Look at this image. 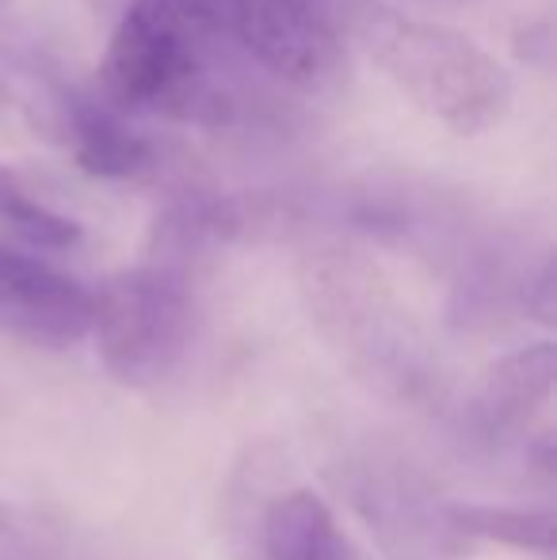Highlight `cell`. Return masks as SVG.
<instances>
[{"mask_svg":"<svg viewBox=\"0 0 557 560\" xmlns=\"http://www.w3.org/2000/svg\"><path fill=\"white\" fill-rule=\"evenodd\" d=\"M0 320L38 347H73L92 328V290L35 252L0 244Z\"/></svg>","mask_w":557,"mask_h":560,"instance_id":"52a82bcc","label":"cell"},{"mask_svg":"<svg viewBox=\"0 0 557 560\" xmlns=\"http://www.w3.org/2000/svg\"><path fill=\"white\" fill-rule=\"evenodd\" d=\"M12 530H15V526H12V511H8L4 503H0V538H8Z\"/></svg>","mask_w":557,"mask_h":560,"instance_id":"5bb4252c","label":"cell"},{"mask_svg":"<svg viewBox=\"0 0 557 560\" xmlns=\"http://www.w3.org/2000/svg\"><path fill=\"white\" fill-rule=\"evenodd\" d=\"M0 560H8V557H0Z\"/></svg>","mask_w":557,"mask_h":560,"instance_id":"9a60e30c","label":"cell"},{"mask_svg":"<svg viewBox=\"0 0 557 560\" xmlns=\"http://www.w3.org/2000/svg\"><path fill=\"white\" fill-rule=\"evenodd\" d=\"M446 523L459 538H481L497 546L554 560L557 518L550 508H492V503H446Z\"/></svg>","mask_w":557,"mask_h":560,"instance_id":"8fae6325","label":"cell"},{"mask_svg":"<svg viewBox=\"0 0 557 560\" xmlns=\"http://www.w3.org/2000/svg\"><path fill=\"white\" fill-rule=\"evenodd\" d=\"M302 287L321 336L379 393L409 405L439 400V362L371 259L325 248L302 267Z\"/></svg>","mask_w":557,"mask_h":560,"instance_id":"6da1fadb","label":"cell"},{"mask_svg":"<svg viewBox=\"0 0 557 560\" xmlns=\"http://www.w3.org/2000/svg\"><path fill=\"white\" fill-rule=\"evenodd\" d=\"M340 488L397 560H451L459 553V534L446 523V508H439L417 472L397 462L363 457L348 465Z\"/></svg>","mask_w":557,"mask_h":560,"instance_id":"8992f818","label":"cell"},{"mask_svg":"<svg viewBox=\"0 0 557 560\" xmlns=\"http://www.w3.org/2000/svg\"><path fill=\"white\" fill-rule=\"evenodd\" d=\"M192 12L279 84L317 92L336 81L344 46L325 0H187Z\"/></svg>","mask_w":557,"mask_h":560,"instance_id":"5b68a950","label":"cell"},{"mask_svg":"<svg viewBox=\"0 0 557 560\" xmlns=\"http://www.w3.org/2000/svg\"><path fill=\"white\" fill-rule=\"evenodd\" d=\"M256 560H367L310 488H290L260 511L253 530Z\"/></svg>","mask_w":557,"mask_h":560,"instance_id":"9c48e42d","label":"cell"},{"mask_svg":"<svg viewBox=\"0 0 557 560\" xmlns=\"http://www.w3.org/2000/svg\"><path fill=\"white\" fill-rule=\"evenodd\" d=\"M371 61L428 118L462 138L492 130L512 104V77L485 46L443 23L413 20L397 8H367L356 20Z\"/></svg>","mask_w":557,"mask_h":560,"instance_id":"7a4b0ae2","label":"cell"},{"mask_svg":"<svg viewBox=\"0 0 557 560\" xmlns=\"http://www.w3.org/2000/svg\"><path fill=\"white\" fill-rule=\"evenodd\" d=\"M527 310L535 313V320L543 325H554V264L546 259L538 279L527 287Z\"/></svg>","mask_w":557,"mask_h":560,"instance_id":"4fadbf2b","label":"cell"},{"mask_svg":"<svg viewBox=\"0 0 557 560\" xmlns=\"http://www.w3.org/2000/svg\"><path fill=\"white\" fill-rule=\"evenodd\" d=\"M557 377V347L550 339L504 354L485 374L474 397V428L485 439H512L550 405Z\"/></svg>","mask_w":557,"mask_h":560,"instance_id":"ba28073f","label":"cell"},{"mask_svg":"<svg viewBox=\"0 0 557 560\" xmlns=\"http://www.w3.org/2000/svg\"><path fill=\"white\" fill-rule=\"evenodd\" d=\"M218 35L187 0H130L104 54V92L119 112L199 118L222 107L214 84Z\"/></svg>","mask_w":557,"mask_h":560,"instance_id":"3957f363","label":"cell"},{"mask_svg":"<svg viewBox=\"0 0 557 560\" xmlns=\"http://www.w3.org/2000/svg\"><path fill=\"white\" fill-rule=\"evenodd\" d=\"M195 328L192 275L164 264L119 271L92 290V328L104 370L123 385H156L184 362Z\"/></svg>","mask_w":557,"mask_h":560,"instance_id":"277c9868","label":"cell"},{"mask_svg":"<svg viewBox=\"0 0 557 560\" xmlns=\"http://www.w3.org/2000/svg\"><path fill=\"white\" fill-rule=\"evenodd\" d=\"M0 225L35 252H69L84 241V229L61 210L46 207L12 172L0 168Z\"/></svg>","mask_w":557,"mask_h":560,"instance_id":"7c38bea8","label":"cell"},{"mask_svg":"<svg viewBox=\"0 0 557 560\" xmlns=\"http://www.w3.org/2000/svg\"><path fill=\"white\" fill-rule=\"evenodd\" d=\"M73 156L96 179H138L153 168V145L123 118L115 104L77 100L66 115Z\"/></svg>","mask_w":557,"mask_h":560,"instance_id":"30bf717a","label":"cell"}]
</instances>
